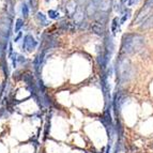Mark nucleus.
<instances>
[{
	"mask_svg": "<svg viewBox=\"0 0 153 153\" xmlns=\"http://www.w3.org/2000/svg\"><path fill=\"white\" fill-rule=\"evenodd\" d=\"M143 45V38L139 34H125L122 40V51L130 55L137 53Z\"/></svg>",
	"mask_w": 153,
	"mask_h": 153,
	"instance_id": "f257e3e1",
	"label": "nucleus"
},
{
	"mask_svg": "<svg viewBox=\"0 0 153 153\" xmlns=\"http://www.w3.org/2000/svg\"><path fill=\"white\" fill-rule=\"evenodd\" d=\"M117 76L120 82H126L131 77V64L126 59H120L117 64Z\"/></svg>",
	"mask_w": 153,
	"mask_h": 153,
	"instance_id": "f03ea898",
	"label": "nucleus"
},
{
	"mask_svg": "<svg viewBox=\"0 0 153 153\" xmlns=\"http://www.w3.org/2000/svg\"><path fill=\"white\" fill-rule=\"evenodd\" d=\"M36 46H38V42L32 36H30V34L25 36L23 41V48L26 51H32L33 49H36Z\"/></svg>",
	"mask_w": 153,
	"mask_h": 153,
	"instance_id": "7ed1b4c3",
	"label": "nucleus"
},
{
	"mask_svg": "<svg viewBox=\"0 0 153 153\" xmlns=\"http://www.w3.org/2000/svg\"><path fill=\"white\" fill-rule=\"evenodd\" d=\"M86 15H87V14H86V11H85L84 9L77 8L76 12H75L74 15H73V17H74V23L76 24V25H82V24H84L85 16Z\"/></svg>",
	"mask_w": 153,
	"mask_h": 153,
	"instance_id": "20e7f679",
	"label": "nucleus"
},
{
	"mask_svg": "<svg viewBox=\"0 0 153 153\" xmlns=\"http://www.w3.org/2000/svg\"><path fill=\"white\" fill-rule=\"evenodd\" d=\"M91 30H92V32L97 34V36H103L105 32V24L101 23V22H99V21H95L94 23L92 24Z\"/></svg>",
	"mask_w": 153,
	"mask_h": 153,
	"instance_id": "39448f33",
	"label": "nucleus"
},
{
	"mask_svg": "<svg viewBox=\"0 0 153 153\" xmlns=\"http://www.w3.org/2000/svg\"><path fill=\"white\" fill-rule=\"evenodd\" d=\"M76 10H77V3L75 2L74 0H71V1H69V2L66 3V5H65V13L69 16H73V15H74V13L76 12Z\"/></svg>",
	"mask_w": 153,
	"mask_h": 153,
	"instance_id": "423d86ee",
	"label": "nucleus"
},
{
	"mask_svg": "<svg viewBox=\"0 0 153 153\" xmlns=\"http://www.w3.org/2000/svg\"><path fill=\"white\" fill-rule=\"evenodd\" d=\"M97 7H99L97 4H95L94 2H92V1H90V2L88 3L87 7H86V14H87L88 16H90V17H92V16H94L95 14H97Z\"/></svg>",
	"mask_w": 153,
	"mask_h": 153,
	"instance_id": "0eeeda50",
	"label": "nucleus"
},
{
	"mask_svg": "<svg viewBox=\"0 0 153 153\" xmlns=\"http://www.w3.org/2000/svg\"><path fill=\"white\" fill-rule=\"evenodd\" d=\"M110 7H111V0H102L101 3L99 4V9L103 13L108 12Z\"/></svg>",
	"mask_w": 153,
	"mask_h": 153,
	"instance_id": "6e6552de",
	"label": "nucleus"
},
{
	"mask_svg": "<svg viewBox=\"0 0 153 153\" xmlns=\"http://www.w3.org/2000/svg\"><path fill=\"white\" fill-rule=\"evenodd\" d=\"M36 19H38V22L40 23V25H43V26H47V25H48L47 17H46V15H44L43 13L39 12L38 14H36Z\"/></svg>",
	"mask_w": 153,
	"mask_h": 153,
	"instance_id": "1a4fd4ad",
	"label": "nucleus"
},
{
	"mask_svg": "<svg viewBox=\"0 0 153 153\" xmlns=\"http://www.w3.org/2000/svg\"><path fill=\"white\" fill-rule=\"evenodd\" d=\"M152 26H153V15H151V14H150V16H149V17L143 23L141 28H143V29H148V28H151Z\"/></svg>",
	"mask_w": 153,
	"mask_h": 153,
	"instance_id": "9d476101",
	"label": "nucleus"
},
{
	"mask_svg": "<svg viewBox=\"0 0 153 153\" xmlns=\"http://www.w3.org/2000/svg\"><path fill=\"white\" fill-rule=\"evenodd\" d=\"M118 25H119V19H118V17H115L112 19V23H111V32L114 33V34H115L116 31H117Z\"/></svg>",
	"mask_w": 153,
	"mask_h": 153,
	"instance_id": "9b49d317",
	"label": "nucleus"
},
{
	"mask_svg": "<svg viewBox=\"0 0 153 153\" xmlns=\"http://www.w3.org/2000/svg\"><path fill=\"white\" fill-rule=\"evenodd\" d=\"M23 27H24V21L22 19V18H18L15 23V33L18 32Z\"/></svg>",
	"mask_w": 153,
	"mask_h": 153,
	"instance_id": "f8f14e48",
	"label": "nucleus"
},
{
	"mask_svg": "<svg viewBox=\"0 0 153 153\" xmlns=\"http://www.w3.org/2000/svg\"><path fill=\"white\" fill-rule=\"evenodd\" d=\"M48 16L51 19H57L59 17V13L56 10H49L48 11Z\"/></svg>",
	"mask_w": 153,
	"mask_h": 153,
	"instance_id": "ddd939ff",
	"label": "nucleus"
},
{
	"mask_svg": "<svg viewBox=\"0 0 153 153\" xmlns=\"http://www.w3.org/2000/svg\"><path fill=\"white\" fill-rule=\"evenodd\" d=\"M22 14L24 15V17H27L29 15V8L26 3H23L22 5Z\"/></svg>",
	"mask_w": 153,
	"mask_h": 153,
	"instance_id": "4468645a",
	"label": "nucleus"
},
{
	"mask_svg": "<svg viewBox=\"0 0 153 153\" xmlns=\"http://www.w3.org/2000/svg\"><path fill=\"white\" fill-rule=\"evenodd\" d=\"M130 11H125V13L124 14H123V16L122 17H121V19H120V25H122V24H124L125 23V21H126V19H128V16H130Z\"/></svg>",
	"mask_w": 153,
	"mask_h": 153,
	"instance_id": "2eb2a0df",
	"label": "nucleus"
},
{
	"mask_svg": "<svg viewBox=\"0 0 153 153\" xmlns=\"http://www.w3.org/2000/svg\"><path fill=\"white\" fill-rule=\"evenodd\" d=\"M110 149H111V143H108L107 147L104 149V153H110Z\"/></svg>",
	"mask_w": 153,
	"mask_h": 153,
	"instance_id": "dca6fc26",
	"label": "nucleus"
},
{
	"mask_svg": "<svg viewBox=\"0 0 153 153\" xmlns=\"http://www.w3.org/2000/svg\"><path fill=\"white\" fill-rule=\"evenodd\" d=\"M138 0H130L128 1V5H133V4H135V3H137Z\"/></svg>",
	"mask_w": 153,
	"mask_h": 153,
	"instance_id": "f3484780",
	"label": "nucleus"
},
{
	"mask_svg": "<svg viewBox=\"0 0 153 153\" xmlns=\"http://www.w3.org/2000/svg\"><path fill=\"white\" fill-rule=\"evenodd\" d=\"M91 1H92V2H94L95 4H97V5H99L100 3H101V1H102V0H91Z\"/></svg>",
	"mask_w": 153,
	"mask_h": 153,
	"instance_id": "a211bd4d",
	"label": "nucleus"
},
{
	"mask_svg": "<svg viewBox=\"0 0 153 153\" xmlns=\"http://www.w3.org/2000/svg\"><path fill=\"white\" fill-rule=\"evenodd\" d=\"M120 2L121 3H125V2H126V0H120Z\"/></svg>",
	"mask_w": 153,
	"mask_h": 153,
	"instance_id": "6ab92c4d",
	"label": "nucleus"
},
{
	"mask_svg": "<svg viewBox=\"0 0 153 153\" xmlns=\"http://www.w3.org/2000/svg\"><path fill=\"white\" fill-rule=\"evenodd\" d=\"M47 1H48V0H47Z\"/></svg>",
	"mask_w": 153,
	"mask_h": 153,
	"instance_id": "aec40b11",
	"label": "nucleus"
}]
</instances>
